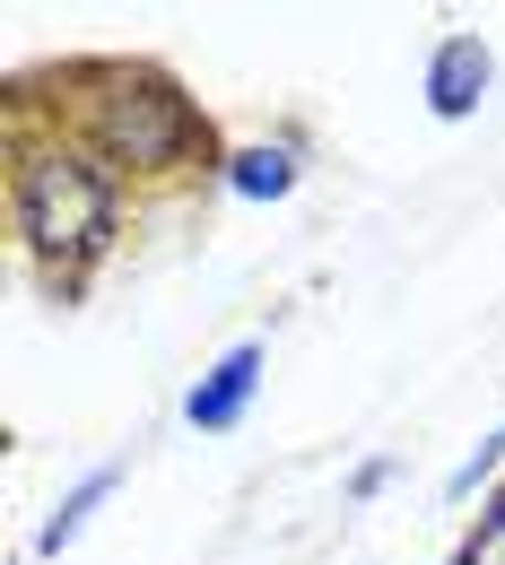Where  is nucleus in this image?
<instances>
[{
	"label": "nucleus",
	"mask_w": 505,
	"mask_h": 565,
	"mask_svg": "<svg viewBox=\"0 0 505 565\" xmlns=\"http://www.w3.org/2000/svg\"><path fill=\"white\" fill-rule=\"evenodd\" d=\"M9 217H18V244L44 262V279L71 296V287L105 262V244H114V226H123V192H114V174H105L96 148H35V140H18Z\"/></svg>",
	"instance_id": "1"
},
{
	"label": "nucleus",
	"mask_w": 505,
	"mask_h": 565,
	"mask_svg": "<svg viewBox=\"0 0 505 565\" xmlns=\"http://www.w3.org/2000/svg\"><path fill=\"white\" fill-rule=\"evenodd\" d=\"M105 96H87V131H96V157L105 166H140V174H166V166H192L210 148V122L192 114V96L157 71H96Z\"/></svg>",
	"instance_id": "2"
},
{
	"label": "nucleus",
	"mask_w": 505,
	"mask_h": 565,
	"mask_svg": "<svg viewBox=\"0 0 505 565\" xmlns=\"http://www.w3.org/2000/svg\"><path fill=\"white\" fill-rule=\"evenodd\" d=\"M253 383H262V340H235V349L218 356L210 374L192 383V401H183V418L201 426V435H227V426L253 409Z\"/></svg>",
	"instance_id": "3"
},
{
	"label": "nucleus",
	"mask_w": 505,
	"mask_h": 565,
	"mask_svg": "<svg viewBox=\"0 0 505 565\" xmlns=\"http://www.w3.org/2000/svg\"><path fill=\"white\" fill-rule=\"evenodd\" d=\"M480 87H488V44H480V35H444V44L428 53V105H435V122L480 114Z\"/></svg>",
	"instance_id": "4"
},
{
	"label": "nucleus",
	"mask_w": 505,
	"mask_h": 565,
	"mask_svg": "<svg viewBox=\"0 0 505 565\" xmlns=\"http://www.w3.org/2000/svg\"><path fill=\"white\" fill-rule=\"evenodd\" d=\"M227 192L235 201H288L296 192V148H235L227 157Z\"/></svg>",
	"instance_id": "5"
},
{
	"label": "nucleus",
	"mask_w": 505,
	"mask_h": 565,
	"mask_svg": "<svg viewBox=\"0 0 505 565\" xmlns=\"http://www.w3.org/2000/svg\"><path fill=\"white\" fill-rule=\"evenodd\" d=\"M114 479H123V470H114V461H105V470H87V479H78V488L62 495V513H53V522H44V557H62V548H71L78 531H87V513H96V504H105V495H114Z\"/></svg>",
	"instance_id": "6"
},
{
	"label": "nucleus",
	"mask_w": 505,
	"mask_h": 565,
	"mask_svg": "<svg viewBox=\"0 0 505 565\" xmlns=\"http://www.w3.org/2000/svg\"><path fill=\"white\" fill-rule=\"evenodd\" d=\"M453 565H505V488H497V504L480 513V531H471V548H462Z\"/></svg>",
	"instance_id": "7"
},
{
	"label": "nucleus",
	"mask_w": 505,
	"mask_h": 565,
	"mask_svg": "<svg viewBox=\"0 0 505 565\" xmlns=\"http://www.w3.org/2000/svg\"><path fill=\"white\" fill-rule=\"evenodd\" d=\"M505 461V418H497V435H488V444H480V452H471V461H462V470H453V479H444V495H453V504H462V495L480 488V479H488V470H497Z\"/></svg>",
	"instance_id": "8"
}]
</instances>
